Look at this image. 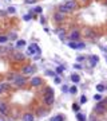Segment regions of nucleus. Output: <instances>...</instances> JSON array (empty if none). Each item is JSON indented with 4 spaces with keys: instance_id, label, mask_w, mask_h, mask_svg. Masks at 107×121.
Masks as SVG:
<instances>
[{
    "instance_id": "f257e3e1",
    "label": "nucleus",
    "mask_w": 107,
    "mask_h": 121,
    "mask_svg": "<svg viewBox=\"0 0 107 121\" xmlns=\"http://www.w3.org/2000/svg\"><path fill=\"white\" fill-rule=\"evenodd\" d=\"M106 110H107L106 101H99V102L95 105V112H96V113H104Z\"/></svg>"
},
{
    "instance_id": "f03ea898",
    "label": "nucleus",
    "mask_w": 107,
    "mask_h": 121,
    "mask_svg": "<svg viewBox=\"0 0 107 121\" xmlns=\"http://www.w3.org/2000/svg\"><path fill=\"white\" fill-rule=\"evenodd\" d=\"M27 52L30 54V55H33L35 52H37V54H39V52H40V48L37 47V44H35V43H32L31 46L28 47V51H27Z\"/></svg>"
},
{
    "instance_id": "7ed1b4c3",
    "label": "nucleus",
    "mask_w": 107,
    "mask_h": 121,
    "mask_svg": "<svg viewBox=\"0 0 107 121\" xmlns=\"http://www.w3.org/2000/svg\"><path fill=\"white\" fill-rule=\"evenodd\" d=\"M14 84L16 85V86H23V85L26 84V77H22V75H18V77L15 78Z\"/></svg>"
},
{
    "instance_id": "20e7f679",
    "label": "nucleus",
    "mask_w": 107,
    "mask_h": 121,
    "mask_svg": "<svg viewBox=\"0 0 107 121\" xmlns=\"http://www.w3.org/2000/svg\"><path fill=\"white\" fill-rule=\"evenodd\" d=\"M55 101V94H50V96H44V102L46 105H52Z\"/></svg>"
},
{
    "instance_id": "39448f33",
    "label": "nucleus",
    "mask_w": 107,
    "mask_h": 121,
    "mask_svg": "<svg viewBox=\"0 0 107 121\" xmlns=\"http://www.w3.org/2000/svg\"><path fill=\"white\" fill-rule=\"evenodd\" d=\"M0 113L4 114V116L8 114V106H7V104L3 102V101H0Z\"/></svg>"
},
{
    "instance_id": "423d86ee",
    "label": "nucleus",
    "mask_w": 107,
    "mask_h": 121,
    "mask_svg": "<svg viewBox=\"0 0 107 121\" xmlns=\"http://www.w3.org/2000/svg\"><path fill=\"white\" fill-rule=\"evenodd\" d=\"M68 46L71 48H74V50H79V48H83L84 47V43H78V42H70L68 43Z\"/></svg>"
},
{
    "instance_id": "0eeeda50",
    "label": "nucleus",
    "mask_w": 107,
    "mask_h": 121,
    "mask_svg": "<svg viewBox=\"0 0 107 121\" xmlns=\"http://www.w3.org/2000/svg\"><path fill=\"white\" fill-rule=\"evenodd\" d=\"M33 71H35V67L31 65H27L23 67V74H32Z\"/></svg>"
},
{
    "instance_id": "6e6552de",
    "label": "nucleus",
    "mask_w": 107,
    "mask_h": 121,
    "mask_svg": "<svg viewBox=\"0 0 107 121\" xmlns=\"http://www.w3.org/2000/svg\"><path fill=\"white\" fill-rule=\"evenodd\" d=\"M42 84H43V79L39 78V77H33V78L31 79V85H32V86H40Z\"/></svg>"
},
{
    "instance_id": "1a4fd4ad",
    "label": "nucleus",
    "mask_w": 107,
    "mask_h": 121,
    "mask_svg": "<svg viewBox=\"0 0 107 121\" xmlns=\"http://www.w3.org/2000/svg\"><path fill=\"white\" fill-rule=\"evenodd\" d=\"M12 58H14L15 60L20 62V60H23V59H24V55L22 54V52H14V54H12Z\"/></svg>"
},
{
    "instance_id": "9d476101",
    "label": "nucleus",
    "mask_w": 107,
    "mask_h": 121,
    "mask_svg": "<svg viewBox=\"0 0 107 121\" xmlns=\"http://www.w3.org/2000/svg\"><path fill=\"white\" fill-rule=\"evenodd\" d=\"M35 120V117H33L32 113H26L23 116V121H33Z\"/></svg>"
},
{
    "instance_id": "9b49d317",
    "label": "nucleus",
    "mask_w": 107,
    "mask_h": 121,
    "mask_svg": "<svg viewBox=\"0 0 107 121\" xmlns=\"http://www.w3.org/2000/svg\"><path fill=\"white\" fill-rule=\"evenodd\" d=\"M98 62H99V56L98 55H92L91 58H90V65L91 66H95Z\"/></svg>"
},
{
    "instance_id": "f8f14e48",
    "label": "nucleus",
    "mask_w": 107,
    "mask_h": 121,
    "mask_svg": "<svg viewBox=\"0 0 107 121\" xmlns=\"http://www.w3.org/2000/svg\"><path fill=\"white\" fill-rule=\"evenodd\" d=\"M64 5L67 7V8H68V11H70V12L75 9V3H74V1H67Z\"/></svg>"
},
{
    "instance_id": "ddd939ff",
    "label": "nucleus",
    "mask_w": 107,
    "mask_h": 121,
    "mask_svg": "<svg viewBox=\"0 0 107 121\" xmlns=\"http://www.w3.org/2000/svg\"><path fill=\"white\" fill-rule=\"evenodd\" d=\"M54 18H55L56 22H62V20L64 19V14H62V12H58V14H56Z\"/></svg>"
},
{
    "instance_id": "4468645a",
    "label": "nucleus",
    "mask_w": 107,
    "mask_h": 121,
    "mask_svg": "<svg viewBox=\"0 0 107 121\" xmlns=\"http://www.w3.org/2000/svg\"><path fill=\"white\" fill-rule=\"evenodd\" d=\"M71 81H72V82H75V84H78V82L80 81V77L78 74H72V75H71Z\"/></svg>"
},
{
    "instance_id": "2eb2a0df",
    "label": "nucleus",
    "mask_w": 107,
    "mask_h": 121,
    "mask_svg": "<svg viewBox=\"0 0 107 121\" xmlns=\"http://www.w3.org/2000/svg\"><path fill=\"white\" fill-rule=\"evenodd\" d=\"M59 12H62V14H66V12H70V11H68V8H67L64 4H62V5H59Z\"/></svg>"
},
{
    "instance_id": "dca6fc26",
    "label": "nucleus",
    "mask_w": 107,
    "mask_h": 121,
    "mask_svg": "<svg viewBox=\"0 0 107 121\" xmlns=\"http://www.w3.org/2000/svg\"><path fill=\"white\" fill-rule=\"evenodd\" d=\"M24 46H26V40H23V39L16 42V47H18V48H22V47H24Z\"/></svg>"
},
{
    "instance_id": "f3484780",
    "label": "nucleus",
    "mask_w": 107,
    "mask_h": 121,
    "mask_svg": "<svg viewBox=\"0 0 107 121\" xmlns=\"http://www.w3.org/2000/svg\"><path fill=\"white\" fill-rule=\"evenodd\" d=\"M70 36L71 39H79V31H72Z\"/></svg>"
},
{
    "instance_id": "a211bd4d",
    "label": "nucleus",
    "mask_w": 107,
    "mask_h": 121,
    "mask_svg": "<svg viewBox=\"0 0 107 121\" xmlns=\"http://www.w3.org/2000/svg\"><path fill=\"white\" fill-rule=\"evenodd\" d=\"M50 94H54V89L52 88H47L46 92H44V96H50Z\"/></svg>"
},
{
    "instance_id": "6ab92c4d",
    "label": "nucleus",
    "mask_w": 107,
    "mask_h": 121,
    "mask_svg": "<svg viewBox=\"0 0 107 121\" xmlns=\"http://www.w3.org/2000/svg\"><path fill=\"white\" fill-rule=\"evenodd\" d=\"M76 118H78L79 121H86V116L82 114V113H78V114H76Z\"/></svg>"
},
{
    "instance_id": "aec40b11",
    "label": "nucleus",
    "mask_w": 107,
    "mask_h": 121,
    "mask_svg": "<svg viewBox=\"0 0 107 121\" xmlns=\"http://www.w3.org/2000/svg\"><path fill=\"white\" fill-rule=\"evenodd\" d=\"M51 121H64V117L63 116H56V117H52Z\"/></svg>"
},
{
    "instance_id": "412c9836",
    "label": "nucleus",
    "mask_w": 107,
    "mask_h": 121,
    "mask_svg": "<svg viewBox=\"0 0 107 121\" xmlns=\"http://www.w3.org/2000/svg\"><path fill=\"white\" fill-rule=\"evenodd\" d=\"M84 34H86V35H90V38H94V36H95V34H94L91 30H89V28H87V30H84Z\"/></svg>"
},
{
    "instance_id": "4be33fe9",
    "label": "nucleus",
    "mask_w": 107,
    "mask_h": 121,
    "mask_svg": "<svg viewBox=\"0 0 107 121\" xmlns=\"http://www.w3.org/2000/svg\"><path fill=\"white\" fill-rule=\"evenodd\" d=\"M96 90H98L99 93H102V92H104V85H102V84L96 85Z\"/></svg>"
},
{
    "instance_id": "5701e85b",
    "label": "nucleus",
    "mask_w": 107,
    "mask_h": 121,
    "mask_svg": "<svg viewBox=\"0 0 107 121\" xmlns=\"http://www.w3.org/2000/svg\"><path fill=\"white\" fill-rule=\"evenodd\" d=\"M68 92H70L71 94H76V92H78V88H76V86H72V88L68 89Z\"/></svg>"
},
{
    "instance_id": "b1692460",
    "label": "nucleus",
    "mask_w": 107,
    "mask_h": 121,
    "mask_svg": "<svg viewBox=\"0 0 107 121\" xmlns=\"http://www.w3.org/2000/svg\"><path fill=\"white\" fill-rule=\"evenodd\" d=\"M8 40V36H5V35H0V43H5Z\"/></svg>"
},
{
    "instance_id": "393cba45",
    "label": "nucleus",
    "mask_w": 107,
    "mask_h": 121,
    "mask_svg": "<svg viewBox=\"0 0 107 121\" xmlns=\"http://www.w3.org/2000/svg\"><path fill=\"white\" fill-rule=\"evenodd\" d=\"M8 39H12V40H16V39H18V35H16L15 32L9 34V35H8Z\"/></svg>"
},
{
    "instance_id": "a878e982",
    "label": "nucleus",
    "mask_w": 107,
    "mask_h": 121,
    "mask_svg": "<svg viewBox=\"0 0 107 121\" xmlns=\"http://www.w3.org/2000/svg\"><path fill=\"white\" fill-rule=\"evenodd\" d=\"M72 110H74V112H79V105H78V104H74V105H72Z\"/></svg>"
},
{
    "instance_id": "bb28decb",
    "label": "nucleus",
    "mask_w": 107,
    "mask_h": 121,
    "mask_svg": "<svg viewBox=\"0 0 107 121\" xmlns=\"http://www.w3.org/2000/svg\"><path fill=\"white\" fill-rule=\"evenodd\" d=\"M87 102V97H86V96H82V97H80V104H86Z\"/></svg>"
},
{
    "instance_id": "cd10ccee",
    "label": "nucleus",
    "mask_w": 107,
    "mask_h": 121,
    "mask_svg": "<svg viewBox=\"0 0 107 121\" xmlns=\"http://www.w3.org/2000/svg\"><path fill=\"white\" fill-rule=\"evenodd\" d=\"M94 100H95V101H100V100H102V96H100V94H95V96H94Z\"/></svg>"
},
{
    "instance_id": "c85d7f7f",
    "label": "nucleus",
    "mask_w": 107,
    "mask_h": 121,
    "mask_svg": "<svg viewBox=\"0 0 107 121\" xmlns=\"http://www.w3.org/2000/svg\"><path fill=\"white\" fill-rule=\"evenodd\" d=\"M23 19H24V20H31V19H32V16H31L30 14H27V15H24V16H23Z\"/></svg>"
},
{
    "instance_id": "c756f323",
    "label": "nucleus",
    "mask_w": 107,
    "mask_h": 121,
    "mask_svg": "<svg viewBox=\"0 0 107 121\" xmlns=\"http://www.w3.org/2000/svg\"><path fill=\"white\" fill-rule=\"evenodd\" d=\"M18 75H15V74H11V75H8V81H15V78H16Z\"/></svg>"
},
{
    "instance_id": "7c9ffc66",
    "label": "nucleus",
    "mask_w": 107,
    "mask_h": 121,
    "mask_svg": "<svg viewBox=\"0 0 107 121\" xmlns=\"http://www.w3.org/2000/svg\"><path fill=\"white\" fill-rule=\"evenodd\" d=\"M56 73H58V74H60V73H63V67H62V66H59V67H56Z\"/></svg>"
},
{
    "instance_id": "2f4dec72",
    "label": "nucleus",
    "mask_w": 107,
    "mask_h": 121,
    "mask_svg": "<svg viewBox=\"0 0 107 121\" xmlns=\"http://www.w3.org/2000/svg\"><path fill=\"white\" fill-rule=\"evenodd\" d=\"M7 11H8L9 14H15V11H16V9H15V8H14V7H9V8H8V9H7Z\"/></svg>"
},
{
    "instance_id": "473e14b6",
    "label": "nucleus",
    "mask_w": 107,
    "mask_h": 121,
    "mask_svg": "<svg viewBox=\"0 0 107 121\" xmlns=\"http://www.w3.org/2000/svg\"><path fill=\"white\" fill-rule=\"evenodd\" d=\"M5 88H8V86H7V85H0V93H3Z\"/></svg>"
},
{
    "instance_id": "72a5a7b5",
    "label": "nucleus",
    "mask_w": 107,
    "mask_h": 121,
    "mask_svg": "<svg viewBox=\"0 0 107 121\" xmlns=\"http://www.w3.org/2000/svg\"><path fill=\"white\" fill-rule=\"evenodd\" d=\"M26 3H27V4H35L36 0H26Z\"/></svg>"
},
{
    "instance_id": "f704fd0d",
    "label": "nucleus",
    "mask_w": 107,
    "mask_h": 121,
    "mask_svg": "<svg viewBox=\"0 0 107 121\" xmlns=\"http://www.w3.org/2000/svg\"><path fill=\"white\" fill-rule=\"evenodd\" d=\"M35 12L40 14V12H42V8H40V7H36V8H35Z\"/></svg>"
},
{
    "instance_id": "c9c22d12",
    "label": "nucleus",
    "mask_w": 107,
    "mask_h": 121,
    "mask_svg": "<svg viewBox=\"0 0 107 121\" xmlns=\"http://www.w3.org/2000/svg\"><path fill=\"white\" fill-rule=\"evenodd\" d=\"M55 84H60V78L59 77H55Z\"/></svg>"
},
{
    "instance_id": "e433bc0d",
    "label": "nucleus",
    "mask_w": 107,
    "mask_h": 121,
    "mask_svg": "<svg viewBox=\"0 0 107 121\" xmlns=\"http://www.w3.org/2000/svg\"><path fill=\"white\" fill-rule=\"evenodd\" d=\"M83 59H84V56H78V58H76V60H78V62H82Z\"/></svg>"
},
{
    "instance_id": "4c0bfd02",
    "label": "nucleus",
    "mask_w": 107,
    "mask_h": 121,
    "mask_svg": "<svg viewBox=\"0 0 107 121\" xmlns=\"http://www.w3.org/2000/svg\"><path fill=\"white\" fill-rule=\"evenodd\" d=\"M46 74L47 75H55V74H54V71H50V70H48V71H46Z\"/></svg>"
},
{
    "instance_id": "58836bf2",
    "label": "nucleus",
    "mask_w": 107,
    "mask_h": 121,
    "mask_svg": "<svg viewBox=\"0 0 107 121\" xmlns=\"http://www.w3.org/2000/svg\"><path fill=\"white\" fill-rule=\"evenodd\" d=\"M62 90H63V92H68V88H67V86H66V85H64V86L62 88Z\"/></svg>"
},
{
    "instance_id": "ea45409f",
    "label": "nucleus",
    "mask_w": 107,
    "mask_h": 121,
    "mask_svg": "<svg viewBox=\"0 0 107 121\" xmlns=\"http://www.w3.org/2000/svg\"><path fill=\"white\" fill-rule=\"evenodd\" d=\"M74 67H75V69H82V66H80V65H74Z\"/></svg>"
},
{
    "instance_id": "a19ab883",
    "label": "nucleus",
    "mask_w": 107,
    "mask_h": 121,
    "mask_svg": "<svg viewBox=\"0 0 107 121\" xmlns=\"http://www.w3.org/2000/svg\"><path fill=\"white\" fill-rule=\"evenodd\" d=\"M106 5H107V0H106Z\"/></svg>"
},
{
    "instance_id": "79ce46f5",
    "label": "nucleus",
    "mask_w": 107,
    "mask_h": 121,
    "mask_svg": "<svg viewBox=\"0 0 107 121\" xmlns=\"http://www.w3.org/2000/svg\"><path fill=\"white\" fill-rule=\"evenodd\" d=\"M0 51H1V47H0Z\"/></svg>"
}]
</instances>
